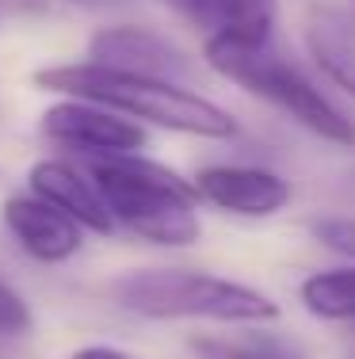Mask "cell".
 <instances>
[{
    "label": "cell",
    "instance_id": "cell-12",
    "mask_svg": "<svg viewBox=\"0 0 355 359\" xmlns=\"http://www.w3.org/2000/svg\"><path fill=\"white\" fill-rule=\"evenodd\" d=\"M191 352L199 359H309L291 337L267 332L260 325H241V332H210L195 337Z\"/></svg>",
    "mask_w": 355,
    "mask_h": 359
},
{
    "label": "cell",
    "instance_id": "cell-16",
    "mask_svg": "<svg viewBox=\"0 0 355 359\" xmlns=\"http://www.w3.org/2000/svg\"><path fill=\"white\" fill-rule=\"evenodd\" d=\"M69 359H134V355L118 352V348H107V344H88V348H81V352H73Z\"/></svg>",
    "mask_w": 355,
    "mask_h": 359
},
{
    "label": "cell",
    "instance_id": "cell-13",
    "mask_svg": "<svg viewBox=\"0 0 355 359\" xmlns=\"http://www.w3.org/2000/svg\"><path fill=\"white\" fill-rule=\"evenodd\" d=\"M298 302L317 321H344L355 325V264L325 268L302 279Z\"/></svg>",
    "mask_w": 355,
    "mask_h": 359
},
{
    "label": "cell",
    "instance_id": "cell-4",
    "mask_svg": "<svg viewBox=\"0 0 355 359\" xmlns=\"http://www.w3.org/2000/svg\"><path fill=\"white\" fill-rule=\"evenodd\" d=\"M111 298L126 313L149 321H214L272 325L279 302L264 290L195 268H138L111 283Z\"/></svg>",
    "mask_w": 355,
    "mask_h": 359
},
{
    "label": "cell",
    "instance_id": "cell-2",
    "mask_svg": "<svg viewBox=\"0 0 355 359\" xmlns=\"http://www.w3.org/2000/svg\"><path fill=\"white\" fill-rule=\"evenodd\" d=\"M202 57L222 81L279 107L314 138L340 145V149H355V123L348 118V111L336 104L298 62H291L275 46V39L267 42L207 39L202 42Z\"/></svg>",
    "mask_w": 355,
    "mask_h": 359
},
{
    "label": "cell",
    "instance_id": "cell-14",
    "mask_svg": "<svg viewBox=\"0 0 355 359\" xmlns=\"http://www.w3.org/2000/svg\"><path fill=\"white\" fill-rule=\"evenodd\" d=\"M306 233L314 237L321 249L344 256L348 264H355V218L348 215H325V218H309Z\"/></svg>",
    "mask_w": 355,
    "mask_h": 359
},
{
    "label": "cell",
    "instance_id": "cell-19",
    "mask_svg": "<svg viewBox=\"0 0 355 359\" xmlns=\"http://www.w3.org/2000/svg\"><path fill=\"white\" fill-rule=\"evenodd\" d=\"M351 15H355V0H351Z\"/></svg>",
    "mask_w": 355,
    "mask_h": 359
},
{
    "label": "cell",
    "instance_id": "cell-18",
    "mask_svg": "<svg viewBox=\"0 0 355 359\" xmlns=\"http://www.w3.org/2000/svg\"><path fill=\"white\" fill-rule=\"evenodd\" d=\"M165 4H168V8H176V12H180V0H165Z\"/></svg>",
    "mask_w": 355,
    "mask_h": 359
},
{
    "label": "cell",
    "instance_id": "cell-3",
    "mask_svg": "<svg viewBox=\"0 0 355 359\" xmlns=\"http://www.w3.org/2000/svg\"><path fill=\"white\" fill-rule=\"evenodd\" d=\"M88 172L118 229L165 249H188L199 241V195L191 180L172 172L168 165L141 153H123L96 157Z\"/></svg>",
    "mask_w": 355,
    "mask_h": 359
},
{
    "label": "cell",
    "instance_id": "cell-6",
    "mask_svg": "<svg viewBox=\"0 0 355 359\" xmlns=\"http://www.w3.org/2000/svg\"><path fill=\"white\" fill-rule=\"evenodd\" d=\"M199 203L233 218H275L291 203V180L264 165H202L191 176Z\"/></svg>",
    "mask_w": 355,
    "mask_h": 359
},
{
    "label": "cell",
    "instance_id": "cell-5",
    "mask_svg": "<svg viewBox=\"0 0 355 359\" xmlns=\"http://www.w3.org/2000/svg\"><path fill=\"white\" fill-rule=\"evenodd\" d=\"M42 134L54 145L84 157H123L146 145V126L88 100H62L42 115Z\"/></svg>",
    "mask_w": 355,
    "mask_h": 359
},
{
    "label": "cell",
    "instance_id": "cell-10",
    "mask_svg": "<svg viewBox=\"0 0 355 359\" xmlns=\"http://www.w3.org/2000/svg\"><path fill=\"white\" fill-rule=\"evenodd\" d=\"M180 15H188L207 39L267 42L275 39L279 0H180Z\"/></svg>",
    "mask_w": 355,
    "mask_h": 359
},
{
    "label": "cell",
    "instance_id": "cell-17",
    "mask_svg": "<svg viewBox=\"0 0 355 359\" xmlns=\"http://www.w3.org/2000/svg\"><path fill=\"white\" fill-rule=\"evenodd\" d=\"M62 4L88 8V12H115V8H126V4H134V0H62Z\"/></svg>",
    "mask_w": 355,
    "mask_h": 359
},
{
    "label": "cell",
    "instance_id": "cell-1",
    "mask_svg": "<svg viewBox=\"0 0 355 359\" xmlns=\"http://www.w3.org/2000/svg\"><path fill=\"white\" fill-rule=\"evenodd\" d=\"M35 84L46 92H57L65 100H88L104 104L134 123H149L172 134H191L207 142H230L241 134L237 118L222 104L183 88L176 81H153V76H130L104 69L96 62L77 65H50L35 73Z\"/></svg>",
    "mask_w": 355,
    "mask_h": 359
},
{
    "label": "cell",
    "instance_id": "cell-8",
    "mask_svg": "<svg viewBox=\"0 0 355 359\" xmlns=\"http://www.w3.org/2000/svg\"><path fill=\"white\" fill-rule=\"evenodd\" d=\"M4 226L23 252L39 264H62L84 245V229L42 195H12L4 203Z\"/></svg>",
    "mask_w": 355,
    "mask_h": 359
},
{
    "label": "cell",
    "instance_id": "cell-7",
    "mask_svg": "<svg viewBox=\"0 0 355 359\" xmlns=\"http://www.w3.org/2000/svg\"><path fill=\"white\" fill-rule=\"evenodd\" d=\"M88 62L115 73L153 76V81H176V84H183L191 76L188 54L172 39L149 27H134V23L96 31L88 42Z\"/></svg>",
    "mask_w": 355,
    "mask_h": 359
},
{
    "label": "cell",
    "instance_id": "cell-15",
    "mask_svg": "<svg viewBox=\"0 0 355 359\" xmlns=\"http://www.w3.org/2000/svg\"><path fill=\"white\" fill-rule=\"evenodd\" d=\"M31 329V310L20 298V290H12L0 279V337H23Z\"/></svg>",
    "mask_w": 355,
    "mask_h": 359
},
{
    "label": "cell",
    "instance_id": "cell-9",
    "mask_svg": "<svg viewBox=\"0 0 355 359\" xmlns=\"http://www.w3.org/2000/svg\"><path fill=\"white\" fill-rule=\"evenodd\" d=\"M27 180H31V191L42 195L46 203H54L57 210H65L81 229H92V233H115L118 229L92 172L77 168L73 161H57V157L39 161Z\"/></svg>",
    "mask_w": 355,
    "mask_h": 359
},
{
    "label": "cell",
    "instance_id": "cell-11",
    "mask_svg": "<svg viewBox=\"0 0 355 359\" xmlns=\"http://www.w3.org/2000/svg\"><path fill=\"white\" fill-rule=\"evenodd\" d=\"M306 50L336 88L355 96V15L351 8L317 4L306 20Z\"/></svg>",
    "mask_w": 355,
    "mask_h": 359
}]
</instances>
